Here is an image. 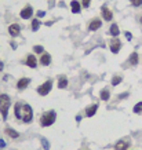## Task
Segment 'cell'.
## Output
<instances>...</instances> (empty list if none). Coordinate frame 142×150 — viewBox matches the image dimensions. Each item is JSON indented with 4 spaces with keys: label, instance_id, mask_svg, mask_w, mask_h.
I'll return each instance as SVG.
<instances>
[{
    "label": "cell",
    "instance_id": "34",
    "mask_svg": "<svg viewBox=\"0 0 142 150\" xmlns=\"http://www.w3.org/2000/svg\"><path fill=\"white\" fill-rule=\"evenodd\" d=\"M11 47H13L14 50H15V48H17V44H15V43H14V41H13V43H11Z\"/></svg>",
    "mask_w": 142,
    "mask_h": 150
},
{
    "label": "cell",
    "instance_id": "26",
    "mask_svg": "<svg viewBox=\"0 0 142 150\" xmlns=\"http://www.w3.org/2000/svg\"><path fill=\"white\" fill-rule=\"evenodd\" d=\"M130 3H131V6H133V7H135V8L142 7V0H130Z\"/></svg>",
    "mask_w": 142,
    "mask_h": 150
},
{
    "label": "cell",
    "instance_id": "10",
    "mask_svg": "<svg viewBox=\"0 0 142 150\" xmlns=\"http://www.w3.org/2000/svg\"><path fill=\"white\" fill-rule=\"evenodd\" d=\"M31 79L29 77H22L19 79L18 81H17V90L18 91H23V90H26L28 87H29V84H31Z\"/></svg>",
    "mask_w": 142,
    "mask_h": 150
},
{
    "label": "cell",
    "instance_id": "3",
    "mask_svg": "<svg viewBox=\"0 0 142 150\" xmlns=\"http://www.w3.org/2000/svg\"><path fill=\"white\" fill-rule=\"evenodd\" d=\"M33 120V109L31 105L28 103H22V108H21V121L25 124L32 123Z\"/></svg>",
    "mask_w": 142,
    "mask_h": 150
},
{
    "label": "cell",
    "instance_id": "38",
    "mask_svg": "<svg viewBox=\"0 0 142 150\" xmlns=\"http://www.w3.org/2000/svg\"><path fill=\"white\" fill-rule=\"evenodd\" d=\"M84 150H86V149H84Z\"/></svg>",
    "mask_w": 142,
    "mask_h": 150
},
{
    "label": "cell",
    "instance_id": "7",
    "mask_svg": "<svg viewBox=\"0 0 142 150\" xmlns=\"http://www.w3.org/2000/svg\"><path fill=\"white\" fill-rule=\"evenodd\" d=\"M101 17L104 21H106V22H109V21L113 19V13H112V10H109V7L106 4L101 6Z\"/></svg>",
    "mask_w": 142,
    "mask_h": 150
},
{
    "label": "cell",
    "instance_id": "9",
    "mask_svg": "<svg viewBox=\"0 0 142 150\" xmlns=\"http://www.w3.org/2000/svg\"><path fill=\"white\" fill-rule=\"evenodd\" d=\"M37 58L35 57L33 54H28L26 55V59H25V65H26L28 68H31V69H36L37 68Z\"/></svg>",
    "mask_w": 142,
    "mask_h": 150
},
{
    "label": "cell",
    "instance_id": "8",
    "mask_svg": "<svg viewBox=\"0 0 142 150\" xmlns=\"http://www.w3.org/2000/svg\"><path fill=\"white\" fill-rule=\"evenodd\" d=\"M102 26V21L99 18H92L90 22H88L87 25V29L90 30V32H97L99 28Z\"/></svg>",
    "mask_w": 142,
    "mask_h": 150
},
{
    "label": "cell",
    "instance_id": "28",
    "mask_svg": "<svg viewBox=\"0 0 142 150\" xmlns=\"http://www.w3.org/2000/svg\"><path fill=\"white\" fill-rule=\"evenodd\" d=\"M91 1L92 0H82V7L83 8H88L91 6Z\"/></svg>",
    "mask_w": 142,
    "mask_h": 150
},
{
    "label": "cell",
    "instance_id": "6",
    "mask_svg": "<svg viewBox=\"0 0 142 150\" xmlns=\"http://www.w3.org/2000/svg\"><path fill=\"white\" fill-rule=\"evenodd\" d=\"M19 17L22 19H31L33 17V7L31 4H26L19 11Z\"/></svg>",
    "mask_w": 142,
    "mask_h": 150
},
{
    "label": "cell",
    "instance_id": "4",
    "mask_svg": "<svg viewBox=\"0 0 142 150\" xmlns=\"http://www.w3.org/2000/svg\"><path fill=\"white\" fill-rule=\"evenodd\" d=\"M51 90H53V80H47V81H44L43 84H40V86L36 88L37 94L40 96H46L48 95L51 92Z\"/></svg>",
    "mask_w": 142,
    "mask_h": 150
},
{
    "label": "cell",
    "instance_id": "22",
    "mask_svg": "<svg viewBox=\"0 0 142 150\" xmlns=\"http://www.w3.org/2000/svg\"><path fill=\"white\" fill-rule=\"evenodd\" d=\"M99 98H101L102 100H109L110 91L108 90V88H104V90H101V92H99Z\"/></svg>",
    "mask_w": 142,
    "mask_h": 150
},
{
    "label": "cell",
    "instance_id": "29",
    "mask_svg": "<svg viewBox=\"0 0 142 150\" xmlns=\"http://www.w3.org/2000/svg\"><path fill=\"white\" fill-rule=\"evenodd\" d=\"M44 15H46V11H43V10H40V11H37L36 13V18H43V17H44Z\"/></svg>",
    "mask_w": 142,
    "mask_h": 150
},
{
    "label": "cell",
    "instance_id": "19",
    "mask_svg": "<svg viewBox=\"0 0 142 150\" xmlns=\"http://www.w3.org/2000/svg\"><path fill=\"white\" fill-rule=\"evenodd\" d=\"M21 108H22V102H17L14 105V116L17 120H21Z\"/></svg>",
    "mask_w": 142,
    "mask_h": 150
},
{
    "label": "cell",
    "instance_id": "23",
    "mask_svg": "<svg viewBox=\"0 0 142 150\" xmlns=\"http://www.w3.org/2000/svg\"><path fill=\"white\" fill-rule=\"evenodd\" d=\"M121 81H123V77H121V76H113V77H112V86L113 87L119 86Z\"/></svg>",
    "mask_w": 142,
    "mask_h": 150
},
{
    "label": "cell",
    "instance_id": "27",
    "mask_svg": "<svg viewBox=\"0 0 142 150\" xmlns=\"http://www.w3.org/2000/svg\"><path fill=\"white\" fill-rule=\"evenodd\" d=\"M41 145H43L44 150H50V142L47 141L46 138H41Z\"/></svg>",
    "mask_w": 142,
    "mask_h": 150
},
{
    "label": "cell",
    "instance_id": "15",
    "mask_svg": "<svg viewBox=\"0 0 142 150\" xmlns=\"http://www.w3.org/2000/svg\"><path fill=\"white\" fill-rule=\"evenodd\" d=\"M68 84H69V81H68V77L66 76H60L58 77V83H57V87L60 88V90H65L66 87H68Z\"/></svg>",
    "mask_w": 142,
    "mask_h": 150
},
{
    "label": "cell",
    "instance_id": "5",
    "mask_svg": "<svg viewBox=\"0 0 142 150\" xmlns=\"http://www.w3.org/2000/svg\"><path fill=\"white\" fill-rule=\"evenodd\" d=\"M121 47H123V44H121L120 39H117V37H113V39L109 40V50L112 54H119Z\"/></svg>",
    "mask_w": 142,
    "mask_h": 150
},
{
    "label": "cell",
    "instance_id": "36",
    "mask_svg": "<svg viewBox=\"0 0 142 150\" xmlns=\"http://www.w3.org/2000/svg\"><path fill=\"white\" fill-rule=\"evenodd\" d=\"M82 120V116H76V121H80Z\"/></svg>",
    "mask_w": 142,
    "mask_h": 150
},
{
    "label": "cell",
    "instance_id": "17",
    "mask_svg": "<svg viewBox=\"0 0 142 150\" xmlns=\"http://www.w3.org/2000/svg\"><path fill=\"white\" fill-rule=\"evenodd\" d=\"M129 62L131 66H137L138 64H139V55H138V52H131V55H130V58H129Z\"/></svg>",
    "mask_w": 142,
    "mask_h": 150
},
{
    "label": "cell",
    "instance_id": "30",
    "mask_svg": "<svg viewBox=\"0 0 142 150\" xmlns=\"http://www.w3.org/2000/svg\"><path fill=\"white\" fill-rule=\"evenodd\" d=\"M129 95H130L129 92H123L121 95H119V96H117V99H119V100H121V99H126V98H129Z\"/></svg>",
    "mask_w": 142,
    "mask_h": 150
},
{
    "label": "cell",
    "instance_id": "33",
    "mask_svg": "<svg viewBox=\"0 0 142 150\" xmlns=\"http://www.w3.org/2000/svg\"><path fill=\"white\" fill-rule=\"evenodd\" d=\"M3 69H4V62L0 61V72H3Z\"/></svg>",
    "mask_w": 142,
    "mask_h": 150
},
{
    "label": "cell",
    "instance_id": "2",
    "mask_svg": "<svg viewBox=\"0 0 142 150\" xmlns=\"http://www.w3.org/2000/svg\"><path fill=\"white\" fill-rule=\"evenodd\" d=\"M57 120V112L55 110H48L46 113H43L40 116V125L41 127H50L55 123Z\"/></svg>",
    "mask_w": 142,
    "mask_h": 150
},
{
    "label": "cell",
    "instance_id": "31",
    "mask_svg": "<svg viewBox=\"0 0 142 150\" xmlns=\"http://www.w3.org/2000/svg\"><path fill=\"white\" fill-rule=\"evenodd\" d=\"M124 36H126L127 40H131V39H133V35H131L130 32H124Z\"/></svg>",
    "mask_w": 142,
    "mask_h": 150
},
{
    "label": "cell",
    "instance_id": "21",
    "mask_svg": "<svg viewBox=\"0 0 142 150\" xmlns=\"http://www.w3.org/2000/svg\"><path fill=\"white\" fill-rule=\"evenodd\" d=\"M40 26H41L40 19H39V18H33L32 22H31V29H32V32H37Z\"/></svg>",
    "mask_w": 142,
    "mask_h": 150
},
{
    "label": "cell",
    "instance_id": "14",
    "mask_svg": "<svg viewBox=\"0 0 142 150\" xmlns=\"http://www.w3.org/2000/svg\"><path fill=\"white\" fill-rule=\"evenodd\" d=\"M97 112H98V103H92V105H90V106L86 108V116H87V117L95 116Z\"/></svg>",
    "mask_w": 142,
    "mask_h": 150
},
{
    "label": "cell",
    "instance_id": "18",
    "mask_svg": "<svg viewBox=\"0 0 142 150\" xmlns=\"http://www.w3.org/2000/svg\"><path fill=\"white\" fill-rule=\"evenodd\" d=\"M130 147V143L127 141H124V139H121V141H119L115 145V150H127Z\"/></svg>",
    "mask_w": 142,
    "mask_h": 150
},
{
    "label": "cell",
    "instance_id": "12",
    "mask_svg": "<svg viewBox=\"0 0 142 150\" xmlns=\"http://www.w3.org/2000/svg\"><path fill=\"white\" fill-rule=\"evenodd\" d=\"M82 1H79V0H72L70 1V11L72 14H80L82 13Z\"/></svg>",
    "mask_w": 142,
    "mask_h": 150
},
{
    "label": "cell",
    "instance_id": "25",
    "mask_svg": "<svg viewBox=\"0 0 142 150\" xmlns=\"http://www.w3.org/2000/svg\"><path fill=\"white\" fill-rule=\"evenodd\" d=\"M33 52H35V54L41 55L43 52H44V47H43V46H39V44H37V46H33Z\"/></svg>",
    "mask_w": 142,
    "mask_h": 150
},
{
    "label": "cell",
    "instance_id": "32",
    "mask_svg": "<svg viewBox=\"0 0 142 150\" xmlns=\"http://www.w3.org/2000/svg\"><path fill=\"white\" fill-rule=\"evenodd\" d=\"M6 147V142L4 139H0V149H4Z\"/></svg>",
    "mask_w": 142,
    "mask_h": 150
},
{
    "label": "cell",
    "instance_id": "16",
    "mask_svg": "<svg viewBox=\"0 0 142 150\" xmlns=\"http://www.w3.org/2000/svg\"><path fill=\"white\" fill-rule=\"evenodd\" d=\"M109 35L112 37H117L120 35V28H119V25H117V23H112V25H110Z\"/></svg>",
    "mask_w": 142,
    "mask_h": 150
},
{
    "label": "cell",
    "instance_id": "11",
    "mask_svg": "<svg viewBox=\"0 0 142 150\" xmlns=\"http://www.w3.org/2000/svg\"><path fill=\"white\" fill-rule=\"evenodd\" d=\"M9 35L11 37H18L21 35V26L18 23H11L9 26Z\"/></svg>",
    "mask_w": 142,
    "mask_h": 150
},
{
    "label": "cell",
    "instance_id": "35",
    "mask_svg": "<svg viewBox=\"0 0 142 150\" xmlns=\"http://www.w3.org/2000/svg\"><path fill=\"white\" fill-rule=\"evenodd\" d=\"M46 25H47V26H51V25H53V21H48V22H46Z\"/></svg>",
    "mask_w": 142,
    "mask_h": 150
},
{
    "label": "cell",
    "instance_id": "20",
    "mask_svg": "<svg viewBox=\"0 0 142 150\" xmlns=\"http://www.w3.org/2000/svg\"><path fill=\"white\" fill-rule=\"evenodd\" d=\"M4 132L9 135L10 138H13V139H18V138H19V132H17L15 129H13V128H10V127L6 128Z\"/></svg>",
    "mask_w": 142,
    "mask_h": 150
},
{
    "label": "cell",
    "instance_id": "37",
    "mask_svg": "<svg viewBox=\"0 0 142 150\" xmlns=\"http://www.w3.org/2000/svg\"><path fill=\"white\" fill-rule=\"evenodd\" d=\"M139 22H141V23H142V15H141V18H139Z\"/></svg>",
    "mask_w": 142,
    "mask_h": 150
},
{
    "label": "cell",
    "instance_id": "24",
    "mask_svg": "<svg viewBox=\"0 0 142 150\" xmlns=\"http://www.w3.org/2000/svg\"><path fill=\"white\" fill-rule=\"evenodd\" d=\"M133 112L135 114H141L142 113V100H141V102H138V103L134 106V108H133Z\"/></svg>",
    "mask_w": 142,
    "mask_h": 150
},
{
    "label": "cell",
    "instance_id": "1",
    "mask_svg": "<svg viewBox=\"0 0 142 150\" xmlns=\"http://www.w3.org/2000/svg\"><path fill=\"white\" fill-rule=\"evenodd\" d=\"M10 106H11V98L7 94H0V114L3 120H7L9 117Z\"/></svg>",
    "mask_w": 142,
    "mask_h": 150
},
{
    "label": "cell",
    "instance_id": "13",
    "mask_svg": "<svg viewBox=\"0 0 142 150\" xmlns=\"http://www.w3.org/2000/svg\"><path fill=\"white\" fill-rule=\"evenodd\" d=\"M39 64H40L41 66H48V65L51 64V55L48 54V52H43V54L40 55Z\"/></svg>",
    "mask_w": 142,
    "mask_h": 150
}]
</instances>
